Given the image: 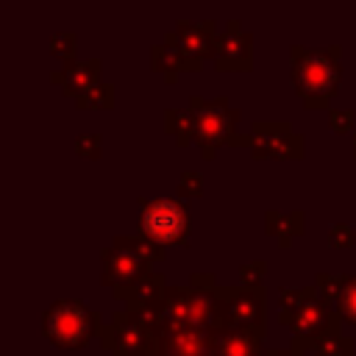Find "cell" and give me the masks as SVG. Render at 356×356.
Instances as JSON below:
<instances>
[{
  "label": "cell",
  "instance_id": "cell-1",
  "mask_svg": "<svg viewBox=\"0 0 356 356\" xmlns=\"http://www.w3.org/2000/svg\"><path fill=\"white\" fill-rule=\"evenodd\" d=\"M342 47H289L292 61V86L306 108H325L342 83V64H339Z\"/></svg>",
  "mask_w": 356,
  "mask_h": 356
},
{
  "label": "cell",
  "instance_id": "cell-2",
  "mask_svg": "<svg viewBox=\"0 0 356 356\" xmlns=\"http://www.w3.org/2000/svg\"><path fill=\"white\" fill-rule=\"evenodd\" d=\"M217 39H220V33H217L214 19H200V22L178 19V25L164 36V42L181 53L189 72H197L206 58H214Z\"/></svg>",
  "mask_w": 356,
  "mask_h": 356
},
{
  "label": "cell",
  "instance_id": "cell-3",
  "mask_svg": "<svg viewBox=\"0 0 356 356\" xmlns=\"http://www.w3.org/2000/svg\"><path fill=\"white\" fill-rule=\"evenodd\" d=\"M189 114H192V125H195V139L206 147L209 156L214 153L217 145L231 142L236 111L228 108L225 97H214V100L192 97L189 100Z\"/></svg>",
  "mask_w": 356,
  "mask_h": 356
},
{
  "label": "cell",
  "instance_id": "cell-4",
  "mask_svg": "<svg viewBox=\"0 0 356 356\" xmlns=\"http://www.w3.org/2000/svg\"><path fill=\"white\" fill-rule=\"evenodd\" d=\"M44 334L61 348H78L92 334V314L78 300H61L47 312Z\"/></svg>",
  "mask_w": 356,
  "mask_h": 356
},
{
  "label": "cell",
  "instance_id": "cell-5",
  "mask_svg": "<svg viewBox=\"0 0 356 356\" xmlns=\"http://www.w3.org/2000/svg\"><path fill=\"white\" fill-rule=\"evenodd\" d=\"M214 67L220 72H250L253 70V33L242 28L239 19H228L217 39Z\"/></svg>",
  "mask_w": 356,
  "mask_h": 356
},
{
  "label": "cell",
  "instance_id": "cell-6",
  "mask_svg": "<svg viewBox=\"0 0 356 356\" xmlns=\"http://www.w3.org/2000/svg\"><path fill=\"white\" fill-rule=\"evenodd\" d=\"M250 142L256 156H273V159L300 156V145H303L300 136L292 134L286 122H256Z\"/></svg>",
  "mask_w": 356,
  "mask_h": 356
},
{
  "label": "cell",
  "instance_id": "cell-7",
  "mask_svg": "<svg viewBox=\"0 0 356 356\" xmlns=\"http://www.w3.org/2000/svg\"><path fill=\"white\" fill-rule=\"evenodd\" d=\"M142 225L159 242H178L186 234V214L172 200H156L145 209Z\"/></svg>",
  "mask_w": 356,
  "mask_h": 356
},
{
  "label": "cell",
  "instance_id": "cell-8",
  "mask_svg": "<svg viewBox=\"0 0 356 356\" xmlns=\"http://www.w3.org/2000/svg\"><path fill=\"white\" fill-rule=\"evenodd\" d=\"M100 70H103V61L100 58H89V61H70L64 64L61 70H56L50 75L53 83H58L64 89V95H72L78 97L81 92H86L89 86L100 83Z\"/></svg>",
  "mask_w": 356,
  "mask_h": 356
},
{
  "label": "cell",
  "instance_id": "cell-9",
  "mask_svg": "<svg viewBox=\"0 0 356 356\" xmlns=\"http://www.w3.org/2000/svg\"><path fill=\"white\" fill-rule=\"evenodd\" d=\"M150 67H153V70H159V72H164V75H167V83H172V81H175V75H178L181 70H186V64H184L181 53H178L175 47H170L167 42H164V44H153V47H150Z\"/></svg>",
  "mask_w": 356,
  "mask_h": 356
},
{
  "label": "cell",
  "instance_id": "cell-10",
  "mask_svg": "<svg viewBox=\"0 0 356 356\" xmlns=\"http://www.w3.org/2000/svg\"><path fill=\"white\" fill-rule=\"evenodd\" d=\"M292 325L300 331V334H314L317 328H323L325 323V306L323 303H314V300H303L300 306L292 309Z\"/></svg>",
  "mask_w": 356,
  "mask_h": 356
},
{
  "label": "cell",
  "instance_id": "cell-11",
  "mask_svg": "<svg viewBox=\"0 0 356 356\" xmlns=\"http://www.w3.org/2000/svg\"><path fill=\"white\" fill-rule=\"evenodd\" d=\"M217 356H259L250 337H242V331H228L217 342Z\"/></svg>",
  "mask_w": 356,
  "mask_h": 356
},
{
  "label": "cell",
  "instance_id": "cell-12",
  "mask_svg": "<svg viewBox=\"0 0 356 356\" xmlns=\"http://www.w3.org/2000/svg\"><path fill=\"white\" fill-rule=\"evenodd\" d=\"M75 103H78V108H111L114 106V86L100 81V83L89 86L86 92H81L75 97Z\"/></svg>",
  "mask_w": 356,
  "mask_h": 356
},
{
  "label": "cell",
  "instance_id": "cell-13",
  "mask_svg": "<svg viewBox=\"0 0 356 356\" xmlns=\"http://www.w3.org/2000/svg\"><path fill=\"white\" fill-rule=\"evenodd\" d=\"M75 47H78V39H75L72 31H56V33L50 36V42H47L50 56L58 58V61H64V64L75 61Z\"/></svg>",
  "mask_w": 356,
  "mask_h": 356
},
{
  "label": "cell",
  "instance_id": "cell-14",
  "mask_svg": "<svg viewBox=\"0 0 356 356\" xmlns=\"http://www.w3.org/2000/svg\"><path fill=\"white\" fill-rule=\"evenodd\" d=\"M167 131L178 136V142H189V136H195V125H192V114L189 111H167Z\"/></svg>",
  "mask_w": 356,
  "mask_h": 356
},
{
  "label": "cell",
  "instance_id": "cell-15",
  "mask_svg": "<svg viewBox=\"0 0 356 356\" xmlns=\"http://www.w3.org/2000/svg\"><path fill=\"white\" fill-rule=\"evenodd\" d=\"M139 345H142V334H139V328L128 325V328H120V331H117V350H120L122 356L136 353Z\"/></svg>",
  "mask_w": 356,
  "mask_h": 356
},
{
  "label": "cell",
  "instance_id": "cell-16",
  "mask_svg": "<svg viewBox=\"0 0 356 356\" xmlns=\"http://www.w3.org/2000/svg\"><path fill=\"white\" fill-rule=\"evenodd\" d=\"M339 309L348 320L356 323V278H345V284L339 289Z\"/></svg>",
  "mask_w": 356,
  "mask_h": 356
},
{
  "label": "cell",
  "instance_id": "cell-17",
  "mask_svg": "<svg viewBox=\"0 0 356 356\" xmlns=\"http://www.w3.org/2000/svg\"><path fill=\"white\" fill-rule=\"evenodd\" d=\"M111 264L114 267H108V270H111L114 278H131L136 273V267H139V259H134L131 253H117Z\"/></svg>",
  "mask_w": 356,
  "mask_h": 356
},
{
  "label": "cell",
  "instance_id": "cell-18",
  "mask_svg": "<svg viewBox=\"0 0 356 356\" xmlns=\"http://www.w3.org/2000/svg\"><path fill=\"white\" fill-rule=\"evenodd\" d=\"M231 312H234V317H236L239 323H245V325H248L250 320H259V306H256V300H250L248 295L239 298V300H234Z\"/></svg>",
  "mask_w": 356,
  "mask_h": 356
},
{
  "label": "cell",
  "instance_id": "cell-19",
  "mask_svg": "<svg viewBox=\"0 0 356 356\" xmlns=\"http://www.w3.org/2000/svg\"><path fill=\"white\" fill-rule=\"evenodd\" d=\"M328 122H331V131H337V134H348V131L353 128V111H350V108L331 111Z\"/></svg>",
  "mask_w": 356,
  "mask_h": 356
},
{
  "label": "cell",
  "instance_id": "cell-20",
  "mask_svg": "<svg viewBox=\"0 0 356 356\" xmlns=\"http://www.w3.org/2000/svg\"><path fill=\"white\" fill-rule=\"evenodd\" d=\"M75 145H78V153H89L92 159L100 153V136H95V134H81Z\"/></svg>",
  "mask_w": 356,
  "mask_h": 356
},
{
  "label": "cell",
  "instance_id": "cell-21",
  "mask_svg": "<svg viewBox=\"0 0 356 356\" xmlns=\"http://www.w3.org/2000/svg\"><path fill=\"white\" fill-rule=\"evenodd\" d=\"M331 245H337V248H348L350 242H353V231L350 228H345V225H339V228H334L331 231Z\"/></svg>",
  "mask_w": 356,
  "mask_h": 356
},
{
  "label": "cell",
  "instance_id": "cell-22",
  "mask_svg": "<svg viewBox=\"0 0 356 356\" xmlns=\"http://www.w3.org/2000/svg\"><path fill=\"white\" fill-rule=\"evenodd\" d=\"M181 192H186V195L200 192V178H197L195 172H186V175H184V186H181Z\"/></svg>",
  "mask_w": 356,
  "mask_h": 356
},
{
  "label": "cell",
  "instance_id": "cell-23",
  "mask_svg": "<svg viewBox=\"0 0 356 356\" xmlns=\"http://www.w3.org/2000/svg\"><path fill=\"white\" fill-rule=\"evenodd\" d=\"M353 153H356V134H353Z\"/></svg>",
  "mask_w": 356,
  "mask_h": 356
}]
</instances>
